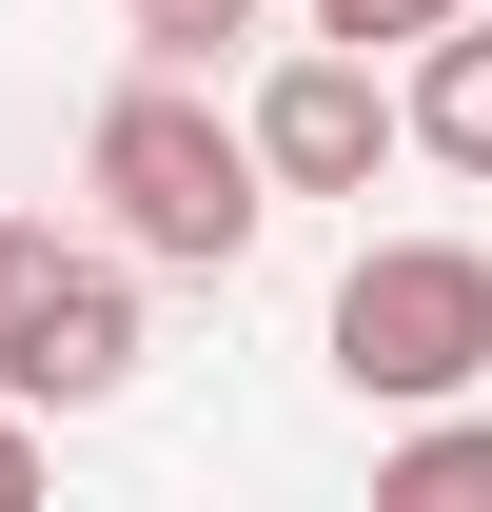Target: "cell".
Here are the masks:
<instances>
[{
  "mask_svg": "<svg viewBox=\"0 0 492 512\" xmlns=\"http://www.w3.org/2000/svg\"><path fill=\"white\" fill-rule=\"evenodd\" d=\"M79 178H99V217H119L158 276H237V256H256V217H276V158H256V119H217L178 60H138L119 99H99Z\"/></svg>",
  "mask_w": 492,
  "mask_h": 512,
  "instance_id": "6da1fadb",
  "label": "cell"
},
{
  "mask_svg": "<svg viewBox=\"0 0 492 512\" xmlns=\"http://www.w3.org/2000/svg\"><path fill=\"white\" fill-rule=\"evenodd\" d=\"M335 375L394 394V414L473 394V375H492V256H473V237H374L355 276H335Z\"/></svg>",
  "mask_w": 492,
  "mask_h": 512,
  "instance_id": "7a4b0ae2",
  "label": "cell"
},
{
  "mask_svg": "<svg viewBox=\"0 0 492 512\" xmlns=\"http://www.w3.org/2000/svg\"><path fill=\"white\" fill-rule=\"evenodd\" d=\"M394 138H414V99L374 79V40H315V60L256 79V158H276V197H374Z\"/></svg>",
  "mask_w": 492,
  "mask_h": 512,
  "instance_id": "3957f363",
  "label": "cell"
},
{
  "mask_svg": "<svg viewBox=\"0 0 492 512\" xmlns=\"http://www.w3.org/2000/svg\"><path fill=\"white\" fill-rule=\"evenodd\" d=\"M119 375H138V276L60 256V276L20 296V335H0V394H40V414H99Z\"/></svg>",
  "mask_w": 492,
  "mask_h": 512,
  "instance_id": "277c9868",
  "label": "cell"
},
{
  "mask_svg": "<svg viewBox=\"0 0 492 512\" xmlns=\"http://www.w3.org/2000/svg\"><path fill=\"white\" fill-rule=\"evenodd\" d=\"M414 158H453V178H492V0L414 40Z\"/></svg>",
  "mask_w": 492,
  "mask_h": 512,
  "instance_id": "5b68a950",
  "label": "cell"
},
{
  "mask_svg": "<svg viewBox=\"0 0 492 512\" xmlns=\"http://www.w3.org/2000/svg\"><path fill=\"white\" fill-rule=\"evenodd\" d=\"M374 493H394V512H473V493H492V414H453V394H433V434L374 453Z\"/></svg>",
  "mask_w": 492,
  "mask_h": 512,
  "instance_id": "8992f818",
  "label": "cell"
},
{
  "mask_svg": "<svg viewBox=\"0 0 492 512\" xmlns=\"http://www.w3.org/2000/svg\"><path fill=\"white\" fill-rule=\"evenodd\" d=\"M119 20H138V60H178V79H217L256 40V0H119Z\"/></svg>",
  "mask_w": 492,
  "mask_h": 512,
  "instance_id": "52a82bcc",
  "label": "cell"
},
{
  "mask_svg": "<svg viewBox=\"0 0 492 512\" xmlns=\"http://www.w3.org/2000/svg\"><path fill=\"white\" fill-rule=\"evenodd\" d=\"M433 20H473V0H315V40H433Z\"/></svg>",
  "mask_w": 492,
  "mask_h": 512,
  "instance_id": "ba28073f",
  "label": "cell"
},
{
  "mask_svg": "<svg viewBox=\"0 0 492 512\" xmlns=\"http://www.w3.org/2000/svg\"><path fill=\"white\" fill-rule=\"evenodd\" d=\"M40 276H60V237H40V217H0V335H20V296H40Z\"/></svg>",
  "mask_w": 492,
  "mask_h": 512,
  "instance_id": "9c48e42d",
  "label": "cell"
},
{
  "mask_svg": "<svg viewBox=\"0 0 492 512\" xmlns=\"http://www.w3.org/2000/svg\"><path fill=\"white\" fill-rule=\"evenodd\" d=\"M40 493V394H0V512Z\"/></svg>",
  "mask_w": 492,
  "mask_h": 512,
  "instance_id": "30bf717a",
  "label": "cell"
}]
</instances>
